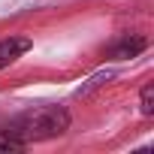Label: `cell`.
Returning <instances> with one entry per match:
<instances>
[{"instance_id": "obj_6", "label": "cell", "mask_w": 154, "mask_h": 154, "mask_svg": "<svg viewBox=\"0 0 154 154\" xmlns=\"http://www.w3.org/2000/svg\"><path fill=\"white\" fill-rule=\"evenodd\" d=\"M139 109H142V115H151V112H154V88H151V85H145V88H142Z\"/></svg>"}, {"instance_id": "obj_3", "label": "cell", "mask_w": 154, "mask_h": 154, "mask_svg": "<svg viewBox=\"0 0 154 154\" xmlns=\"http://www.w3.org/2000/svg\"><path fill=\"white\" fill-rule=\"evenodd\" d=\"M142 48H145V39H142V36H124V39L112 48V57H118V60H124V57H136Z\"/></svg>"}, {"instance_id": "obj_5", "label": "cell", "mask_w": 154, "mask_h": 154, "mask_svg": "<svg viewBox=\"0 0 154 154\" xmlns=\"http://www.w3.org/2000/svg\"><path fill=\"white\" fill-rule=\"evenodd\" d=\"M21 148H24L21 139H15V136L6 133V130H0V151H21Z\"/></svg>"}, {"instance_id": "obj_2", "label": "cell", "mask_w": 154, "mask_h": 154, "mask_svg": "<svg viewBox=\"0 0 154 154\" xmlns=\"http://www.w3.org/2000/svg\"><path fill=\"white\" fill-rule=\"evenodd\" d=\"M30 39L27 36H9V39H0V69L9 66L12 60H18L24 51H30Z\"/></svg>"}, {"instance_id": "obj_4", "label": "cell", "mask_w": 154, "mask_h": 154, "mask_svg": "<svg viewBox=\"0 0 154 154\" xmlns=\"http://www.w3.org/2000/svg\"><path fill=\"white\" fill-rule=\"evenodd\" d=\"M109 79H112V72H97V75H94V79H91L85 88H79V91H75V97H88L94 88H100V85H103V82H109Z\"/></svg>"}, {"instance_id": "obj_1", "label": "cell", "mask_w": 154, "mask_h": 154, "mask_svg": "<svg viewBox=\"0 0 154 154\" xmlns=\"http://www.w3.org/2000/svg\"><path fill=\"white\" fill-rule=\"evenodd\" d=\"M66 127H69V112L66 109H60V106H39V109H30V112L18 115L6 127V133H12L24 145H30V142L54 139V136L66 133Z\"/></svg>"}]
</instances>
